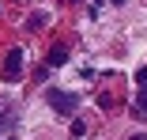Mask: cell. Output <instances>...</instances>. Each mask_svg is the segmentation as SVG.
<instances>
[{
  "label": "cell",
  "instance_id": "1",
  "mask_svg": "<svg viewBox=\"0 0 147 140\" xmlns=\"http://www.w3.org/2000/svg\"><path fill=\"white\" fill-rule=\"evenodd\" d=\"M45 102L57 110V114H76V106H79V99H76L72 91H57V87L45 91Z\"/></svg>",
  "mask_w": 147,
  "mask_h": 140
},
{
  "label": "cell",
  "instance_id": "2",
  "mask_svg": "<svg viewBox=\"0 0 147 140\" xmlns=\"http://www.w3.org/2000/svg\"><path fill=\"white\" fill-rule=\"evenodd\" d=\"M4 80L8 83H19L23 80V49H8V61H4Z\"/></svg>",
  "mask_w": 147,
  "mask_h": 140
},
{
  "label": "cell",
  "instance_id": "3",
  "mask_svg": "<svg viewBox=\"0 0 147 140\" xmlns=\"http://www.w3.org/2000/svg\"><path fill=\"white\" fill-rule=\"evenodd\" d=\"M64 61H68V46H64V42H57V46H53V53H49V68L64 65Z\"/></svg>",
  "mask_w": 147,
  "mask_h": 140
},
{
  "label": "cell",
  "instance_id": "4",
  "mask_svg": "<svg viewBox=\"0 0 147 140\" xmlns=\"http://www.w3.org/2000/svg\"><path fill=\"white\" fill-rule=\"evenodd\" d=\"M136 118H147V87H140L136 95Z\"/></svg>",
  "mask_w": 147,
  "mask_h": 140
},
{
  "label": "cell",
  "instance_id": "5",
  "mask_svg": "<svg viewBox=\"0 0 147 140\" xmlns=\"http://www.w3.org/2000/svg\"><path fill=\"white\" fill-rule=\"evenodd\" d=\"M0 129H15V110H4V114H0Z\"/></svg>",
  "mask_w": 147,
  "mask_h": 140
},
{
  "label": "cell",
  "instance_id": "6",
  "mask_svg": "<svg viewBox=\"0 0 147 140\" xmlns=\"http://www.w3.org/2000/svg\"><path fill=\"white\" fill-rule=\"evenodd\" d=\"M72 136L79 140V136H87V129H83V121H72Z\"/></svg>",
  "mask_w": 147,
  "mask_h": 140
},
{
  "label": "cell",
  "instance_id": "7",
  "mask_svg": "<svg viewBox=\"0 0 147 140\" xmlns=\"http://www.w3.org/2000/svg\"><path fill=\"white\" fill-rule=\"evenodd\" d=\"M136 83H140V87H147V68H140V72H136Z\"/></svg>",
  "mask_w": 147,
  "mask_h": 140
},
{
  "label": "cell",
  "instance_id": "8",
  "mask_svg": "<svg viewBox=\"0 0 147 140\" xmlns=\"http://www.w3.org/2000/svg\"><path fill=\"white\" fill-rule=\"evenodd\" d=\"M94 12H98V0H94V8H91V15H94Z\"/></svg>",
  "mask_w": 147,
  "mask_h": 140
},
{
  "label": "cell",
  "instance_id": "9",
  "mask_svg": "<svg viewBox=\"0 0 147 140\" xmlns=\"http://www.w3.org/2000/svg\"><path fill=\"white\" fill-rule=\"evenodd\" d=\"M109 4H125V0H109Z\"/></svg>",
  "mask_w": 147,
  "mask_h": 140
},
{
  "label": "cell",
  "instance_id": "10",
  "mask_svg": "<svg viewBox=\"0 0 147 140\" xmlns=\"http://www.w3.org/2000/svg\"><path fill=\"white\" fill-rule=\"evenodd\" d=\"M132 140H147V136H132Z\"/></svg>",
  "mask_w": 147,
  "mask_h": 140
},
{
  "label": "cell",
  "instance_id": "11",
  "mask_svg": "<svg viewBox=\"0 0 147 140\" xmlns=\"http://www.w3.org/2000/svg\"><path fill=\"white\" fill-rule=\"evenodd\" d=\"M8 140H11V136H8Z\"/></svg>",
  "mask_w": 147,
  "mask_h": 140
}]
</instances>
